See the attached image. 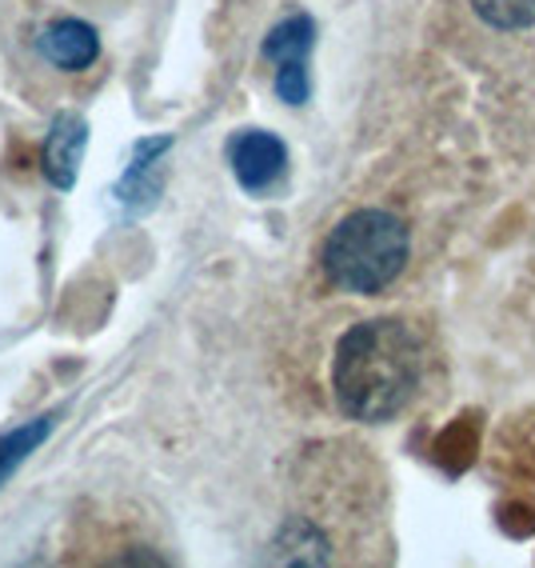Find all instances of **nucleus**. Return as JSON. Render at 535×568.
<instances>
[{"instance_id":"1","label":"nucleus","mask_w":535,"mask_h":568,"mask_svg":"<svg viewBox=\"0 0 535 568\" xmlns=\"http://www.w3.org/2000/svg\"><path fill=\"white\" fill-rule=\"evenodd\" d=\"M420 385V345L400 321L375 316L340 336L332 356V393L348 420L384 425Z\"/></svg>"},{"instance_id":"2","label":"nucleus","mask_w":535,"mask_h":568,"mask_svg":"<svg viewBox=\"0 0 535 568\" xmlns=\"http://www.w3.org/2000/svg\"><path fill=\"white\" fill-rule=\"evenodd\" d=\"M408 229L384 209H356L323 241V273L340 293H384L408 264Z\"/></svg>"},{"instance_id":"3","label":"nucleus","mask_w":535,"mask_h":568,"mask_svg":"<svg viewBox=\"0 0 535 568\" xmlns=\"http://www.w3.org/2000/svg\"><path fill=\"white\" fill-rule=\"evenodd\" d=\"M176 149V136L161 132V136H141L132 144L128 164H124L121 181L112 184V201L121 204L124 216H148L164 196V184H168V153Z\"/></svg>"},{"instance_id":"4","label":"nucleus","mask_w":535,"mask_h":568,"mask_svg":"<svg viewBox=\"0 0 535 568\" xmlns=\"http://www.w3.org/2000/svg\"><path fill=\"white\" fill-rule=\"evenodd\" d=\"M228 169L248 196H268L288 173V144L268 129H240L228 136Z\"/></svg>"},{"instance_id":"5","label":"nucleus","mask_w":535,"mask_h":568,"mask_svg":"<svg viewBox=\"0 0 535 568\" xmlns=\"http://www.w3.org/2000/svg\"><path fill=\"white\" fill-rule=\"evenodd\" d=\"M84 153H89V116L76 109L52 112L49 132L41 144V176L56 193H72L81 176Z\"/></svg>"},{"instance_id":"6","label":"nucleus","mask_w":535,"mask_h":568,"mask_svg":"<svg viewBox=\"0 0 535 568\" xmlns=\"http://www.w3.org/2000/svg\"><path fill=\"white\" fill-rule=\"evenodd\" d=\"M37 52L52 69L84 72L101 61V32L81 17H56L37 32Z\"/></svg>"},{"instance_id":"7","label":"nucleus","mask_w":535,"mask_h":568,"mask_svg":"<svg viewBox=\"0 0 535 568\" xmlns=\"http://www.w3.org/2000/svg\"><path fill=\"white\" fill-rule=\"evenodd\" d=\"M56 420H61V413H41L32 416V420H24V425L9 428V433H0V488L9 485L17 477V468L52 437Z\"/></svg>"},{"instance_id":"8","label":"nucleus","mask_w":535,"mask_h":568,"mask_svg":"<svg viewBox=\"0 0 535 568\" xmlns=\"http://www.w3.org/2000/svg\"><path fill=\"white\" fill-rule=\"evenodd\" d=\"M312 44H316V21L308 12H292V17H284L280 24L268 29V37H264V57L272 64L308 61V57H312Z\"/></svg>"},{"instance_id":"9","label":"nucleus","mask_w":535,"mask_h":568,"mask_svg":"<svg viewBox=\"0 0 535 568\" xmlns=\"http://www.w3.org/2000/svg\"><path fill=\"white\" fill-rule=\"evenodd\" d=\"M472 9L492 29H532L535 24V0H472Z\"/></svg>"},{"instance_id":"10","label":"nucleus","mask_w":535,"mask_h":568,"mask_svg":"<svg viewBox=\"0 0 535 568\" xmlns=\"http://www.w3.org/2000/svg\"><path fill=\"white\" fill-rule=\"evenodd\" d=\"M272 89L284 104H308L312 97V77H308V61H288V64H276V77H272Z\"/></svg>"}]
</instances>
